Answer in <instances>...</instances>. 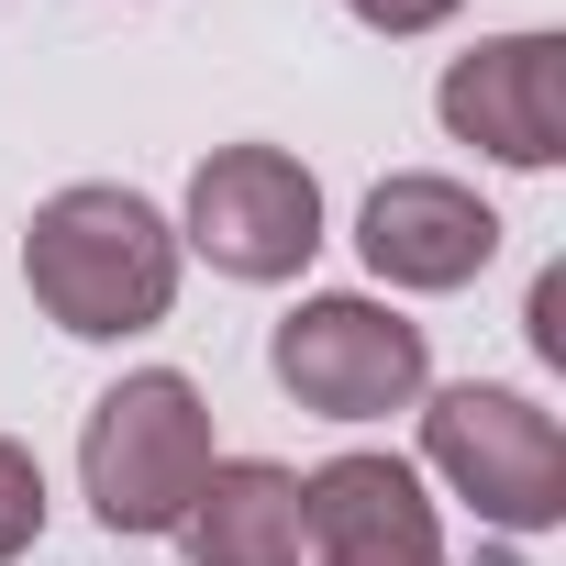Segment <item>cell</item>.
I'll return each instance as SVG.
<instances>
[{"mask_svg": "<svg viewBox=\"0 0 566 566\" xmlns=\"http://www.w3.org/2000/svg\"><path fill=\"white\" fill-rule=\"evenodd\" d=\"M178 533H189V566H301V478L266 455H233L200 478Z\"/></svg>", "mask_w": 566, "mask_h": 566, "instance_id": "obj_9", "label": "cell"}, {"mask_svg": "<svg viewBox=\"0 0 566 566\" xmlns=\"http://www.w3.org/2000/svg\"><path fill=\"white\" fill-rule=\"evenodd\" d=\"M34 533H45V467L0 433V555H23Z\"/></svg>", "mask_w": 566, "mask_h": 566, "instance_id": "obj_10", "label": "cell"}, {"mask_svg": "<svg viewBox=\"0 0 566 566\" xmlns=\"http://www.w3.org/2000/svg\"><path fill=\"white\" fill-rule=\"evenodd\" d=\"M266 356H277V389L323 422H378V411L422 400V323H400L378 301H301Z\"/></svg>", "mask_w": 566, "mask_h": 566, "instance_id": "obj_4", "label": "cell"}, {"mask_svg": "<svg viewBox=\"0 0 566 566\" xmlns=\"http://www.w3.org/2000/svg\"><path fill=\"white\" fill-rule=\"evenodd\" d=\"M301 544H323V566H444L433 544V500L411 489L400 455H334L301 478Z\"/></svg>", "mask_w": 566, "mask_h": 566, "instance_id": "obj_7", "label": "cell"}, {"mask_svg": "<svg viewBox=\"0 0 566 566\" xmlns=\"http://www.w3.org/2000/svg\"><path fill=\"white\" fill-rule=\"evenodd\" d=\"M444 123L489 145L500 167H555L566 156V45L555 34H500L444 67Z\"/></svg>", "mask_w": 566, "mask_h": 566, "instance_id": "obj_6", "label": "cell"}, {"mask_svg": "<svg viewBox=\"0 0 566 566\" xmlns=\"http://www.w3.org/2000/svg\"><path fill=\"white\" fill-rule=\"evenodd\" d=\"M211 467H222V455H211V411H200V389L167 378V367L123 378V389L90 411V433H78V478H90V511H101L112 533H178V511L200 500Z\"/></svg>", "mask_w": 566, "mask_h": 566, "instance_id": "obj_2", "label": "cell"}, {"mask_svg": "<svg viewBox=\"0 0 566 566\" xmlns=\"http://www.w3.org/2000/svg\"><path fill=\"white\" fill-rule=\"evenodd\" d=\"M422 455L455 478V500H478V522L500 533H544L566 511V433L555 411H533L522 389H444L422 411Z\"/></svg>", "mask_w": 566, "mask_h": 566, "instance_id": "obj_3", "label": "cell"}, {"mask_svg": "<svg viewBox=\"0 0 566 566\" xmlns=\"http://www.w3.org/2000/svg\"><path fill=\"white\" fill-rule=\"evenodd\" d=\"M345 12H356V23H378V34H433L455 0H345Z\"/></svg>", "mask_w": 566, "mask_h": 566, "instance_id": "obj_11", "label": "cell"}, {"mask_svg": "<svg viewBox=\"0 0 566 566\" xmlns=\"http://www.w3.org/2000/svg\"><path fill=\"white\" fill-rule=\"evenodd\" d=\"M533 345H544V356H566V266H544V277H533Z\"/></svg>", "mask_w": 566, "mask_h": 566, "instance_id": "obj_12", "label": "cell"}, {"mask_svg": "<svg viewBox=\"0 0 566 566\" xmlns=\"http://www.w3.org/2000/svg\"><path fill=\"white\" fill-rule=\"evenodd\" d=\"M367 266L400 277V290H467V277L500 255V211L455 178H378L367 222H356Z\"/></svg>", "mask_w": 566, "mask_h": 566, "instance_id": "obj_8", "label": "cell"}, {"mask_svg": "<svg viewBox=\"0 0 566 566\" xmlns=\"http://www.w3.org/2000/svg\"><path fill=\"white\" fill-rule=\"evenodd\" d=\"M189 244L222 266V277H301L312 244H323V189L301 156L277 145H222L200 178H189Z\"/></svg>", "mask_w": 566, "mask_h": 566, "instance_id": "obj_5", "label": "cell"}, {"mask_svg": "<svg viewBox=\"0 0 566 566\" xmlns=\"http://www.w3.org/2000/svg\"><path fill=\"white\" fill-rule=\"evenodd\" d=\"M23 277H34V301L56 312V334H145L167 323L178 301V233L156 222V200L134 189H56L23 233Z\"/></svg>", "mask_w": 566, "mask_h": 566, "instance_id": "obj_1", "label": "cell"}]
</instances>
